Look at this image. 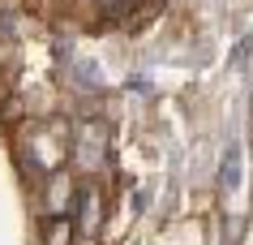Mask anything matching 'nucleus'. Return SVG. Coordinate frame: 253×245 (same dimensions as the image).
<instances>
[{"mask_svg": "<svg viewBox=\"0 0 253 245\" xmlns=\"http://www.w3.org/2000/svg\"><path fill=\"white\" fill-rule=\"evenodd\" d=\"M65 150H69V134L60 121H43L35 129H26V138H22V163L35 172H56Z\"/></svg>", "mask_w": 253, "mask_h": 245, "instance_id": "nucleus-1", "label": "nucleus"}, {"mask_svg": "<svg viewBox=\"0 0 253 245\" xmlns=\"http://www.w3.org/2000/svg\"><path fill=\"white\" fill-rule=\"evenodd\" d=\"M73 142H78V147H73L78 150V163L86 168V172H94V168L107 159V125L103 121H82Z\"/></svg>", "mask_w": 253, "mask_h": 245, "instance_id": "nucleus-2", "label": "nucleus"}, {"mask_svg": "<svg viewBox=\"0 0 253 245\" xmlns=\"http://www.w3.org/2000/svg\"><path fill=\"white\" fill-rule=\"evenodd\" d=\"M78 228L86 232V237H94V232H99V190H94V185H86V190H78Z\"/></svg>", "mask_w": 253, "mask_h": 245, "instance_id": "nucleus-3", "label": "nucleus"}, {"mask_svg": "<svg viewBox=\"0 0 253 245\" xmlns=\"http://www.w3.org/2000/svg\"><path fill=\"white\" fill-rule=\"evenodd\" d=\"M219 181H223V190H236V185H240V142H236V138H227V150H223V168H219Z\"/></svg>", "mask_w": 253, "mask_h": 245, "instance_id": "nucleus-4", "label": "nucleus"}, {"mask_svg": "<svg viewBox=\"0 0 253 245\" xmlns=\"http://www.w3.org/2000/svg\"><path fill=\"white\" fill-rule=\"evenodd\" d=\"M69 237H73V219H47V224H43V241L47 245H69Z\"/></svg>", "mask_w": 253, "mask_h": 245, "instance_id": "nucleus-5", "label": "nucleus"}, {"mask_svg": "<svg viewBox=\"0 0 253 245\" xmlns=\"http://www.w3.org/2000/svg\"><path fill=\"white\" fill-rule=\"evenodd\" d=\"M137 0H99V9H103L107 22H125V13H133Z\"/></svg>", "mask_w": 253, "mask_h": 245, "instance_id": "nucleus-6", "label": "nucleus"}]
</instances>
